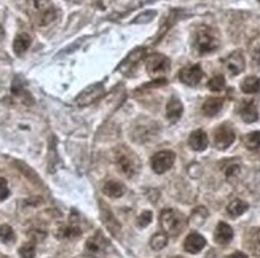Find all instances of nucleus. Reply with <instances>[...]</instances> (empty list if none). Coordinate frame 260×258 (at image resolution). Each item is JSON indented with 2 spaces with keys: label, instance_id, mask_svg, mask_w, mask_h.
I'll return each instance as SVG.
<instances>
[{
  "label": "nucleus",
  "instance_id": "obj_1",
  "mask_svg": "<svg viewBox=\"0 0 260 258\" xmlns=\"http://www.w3.org/2000/svg\"><path fill=\"white\" fill-rule=\"evenodd\" d=\"M160 225L163 231L171 236L181 234V231L187 225V220L181 212H177L174 209H165L160 214Z\"/></svg>",
  "mask_w": 260,
  "mask_h": 258
},
{
  "label": "nucleus",
  "instance_id": "obj_2",
  "mask_svg": "<svg viewBox=\"0 0 260 258\" xmlns=\"http://www.w3.org/2000/svg\"><path fill=\"white\" fill-rule=\"evenodd\" d=\"M193 46L198 54H208L217 50L219 46V37L217 33L211 29V27L203 26L196 31L195 33V40H193Z\"/></svg>",
  "mask_w": 260,
  "mask_h": 258
},
{
  "label": "nucleus",
  "instance_id": "obj_3",
  "mask_svg": "<svg viewBox=\"0 0 260 258\" xmlns=\"http://www.w3.org/2000/svg\"><path fill=\"white\" fill-rule=\"evenodd\" d=\"M32 18L40 26L50 24L56 19V8L53 6L51 0H32Z\"/></svg>",
  "mask_w": 260,
  "mask_h": 258
},
{
  "label": "nucleus",
  "instance_id": "obj_4",
  "mask_svg": "<svg viewBox=\"0 0 260 258\" xmlns=\"http://www.w3.org/2000/svg\"><path fill=\"white\" fill-rule=\"evenodd\" d=\"M168 70H169V59L166 56L153 53L147 58V72L150 77L156 78L160 75H165Z\"/></svg>",
  "mask_w": 260,
  "mask_h": 258
},
{
  "label": "nucleus",
  "instance_id": "obj_5",
  "mask_svg": "<svg viewBox=\"0 0 260 258\" xmlns=\"http://www.w3.org/2000/svg\"><path fill=\"white\" fill-rule=\"evenodd\" d=\"M236 134L230 125H222L214 131V145L219 150H227V148L235 142Z\"/></svg>",
  "mask_w": 260,
  "mask_h": 258
},
{
  "label": "nucleus",
  "instance_id": "obj_6",
  "mask_svg": "<svg viewBox=\"0 0 260 258\" xmlns=\"http://www.w3.org/2000/svg\"><path fill=\"white\" fill-rule=\"evenodd\" d=\"M176 161V155L169 150H163V152H158L152 156V169L156 172V174H165L166 171H169L171 167H173Z\"/></svg>",
  "mask_w": 260,
  "mask_h": 258
},
{
  "label": "nucleus",
  "instance_id": "obj_7",
  "mask_svg": "<svg viewBox=\"0 0 260 258\" xmlns=\"http://www.w3.org/2000/svg\"><path fill=\"white\" fill-rule=\"evenodd\" d=\"M102 94H104V85L102 83H96V85H91L88 86L85 91H81L77 99H75V104L83 107V105H90L93 102H96Z\"/></svg>",
  "mask_w": 260,
  "mask_h": 258
},
{
  "label": "nucleus",
  "instance_id": "obj_8",
  "mask_svg": "<svg viewBox=\"0 0 260 258\" xmlns=\"http://www.w3.org/2000/svg\"><path fill=\"white\" fill-rule=\"evenodd\" d=\"M203 77H204V72L201 69V65H198V64L184 67L179 72V80L188 86H196L203 80Z\"/></svg>",
  "mask_w": 260,
  "mask_h": 258
},
{
  "label": "nucleus",
  "instance_id": "obj_9",
  "mask_svg": "<svg viewBox=\"0 0 260 258\" xmlns=\"http://www.w3.org/2000/svg\"><path fill=\"white\" fill-rule=\"evenodd\" d=\"M117 162H118V167H120V171L128 175V177H133V175L136 174V171H138V162L134 161L133 158V155L129 153L128 150H123L121 153H118L117 156Z\"/></svg>",
  "mask_w": 260,
  "mask_h": 258
},
{
  "label": "nucleus",
  "instance_id": "obj_10",
  "mask_svg": "<svg viewBox=\"0 0 260 258\" xmlns=\"http://www.w3.org/2000/svg\"><path fill=\"white\" fill-rule=\"evenodd\" d=\"M106 249V239L101 234H94L91 239H88L85 252L88 258H99V255Z\"/></svg>",
  "mask_w": 260,
  "mask_h": 258
},
{
  "label": "nucleus",
  "instance_id": "obj_11",
  "mask_svg": "<svg viewBox=\"0 0 260 258\" xmlns=\"http://www.w3.org/2000/svg\"><path fill=\"white\" fill-rule=\"evenodd\" d=\"M225 67L230 75H239L244 70V56L239 51L230 53V56L225 59Z\"/></svg>",
  "mask_w": 260,
  "mask_h": 258
},
{
  "label": "nucleus",
  "instance_id": "obj_12",
  "mask_svg": "<svg viewBox=\"0 0 260 258\" xmlns=\"http://www.w3.org/2000/svg\"><path fill=\"white\" fill-rule=\"evenodd\" d=\"M204 246H206V239L198 233H190L187 236V239L184 241V249L188 254H200L204 249Z\"/></svg>",
  "mask_w": 260,
  "mask_h": 258
},
{
  "label": "nucleus",
  "instance_id": "obj_13",
  "mask_svg": "<svg viewBox=\"0 0 260 258\" xmlns=\"http://www.w3.org/2000/svg\"><path fill=\"white\" fill-rule=\"evenodd\" d=\"M239 115H241L243 121H246V123H256L259 120V110L256 107V102L243 100L241 105H239Z\"/></svg>",
  "mask_w": 260,
  "mask_h": 258
},
{
  "label": "nucleus",
  "instance_id": "obj_14",
  "mask_svg": "<svg viewBox=\"0 0 260 258\" xmlns=\"http://www.w3.org/2000/svg\"><path fill=\"white\" fill-rule=\"evenodd\" d=\"M188 145L193 148L195 152H203L208 148V135L203 129H196L190 134L188 137Z\"/></svg>",
  "mask_w": 260,
  "mask_h": 258
},
{
  "label": "nucleus",
  "instance_id": "obj_15",
  "mask_svg": "<svg viewBox=\"0 0 260 258\" xmlns=\"http://www.w3.org/2000/svg\"><path fill=\"white\" fill-rule=\"evenodd\" d=\"M184 113V105L182 102L177 97H171L169 102L166 105V117L171 123H176V121H179V118L182 117Z\"/></svg>",
  "mask_w": 260,
  "mask_h": 258
},
{
  "label": "nucleus",
  "instance_id": "obj_16",
  "mask_svg": "<svg viewBox=\"0 0 260 258\" xmlns=\"http://www.w3.org/2000/svg\"><path fill=\"white\" fill-rule=\"evenodd\" d=\"M216 241L221 246H227V244L233 239V229H231L230 225H227L225 222H221L216 228Z\"/></svg>",
  "mask_w": 260,
  "mask_h": 258
},
{
  "label": "nucleus",
  "instance_id": "obj_17",
  "mask_svg": "<svg viewBox=\"0 0 260 258\" xmlns=\"http://www.w3.org/2000/svg\"><path fill=\"white\" fill-rule=\"evenodd\" d=\"M222 107H223V99L211 97L203 104V113L208 115V117H214V115H217L222 110Z\"/></svg>",
  "mask_w": 260,
  "mask_h": 258
},
{
  "label": "nucleus",
  "instance_id": "obj_18",
  "mask_svg": "<svg viewBox=\"0 0 260 258\" xmlns=\"http://www.w3.org/2000/svg\"><path fill=\"white\" fill-rule=\"evenodd\" d=\"M144 54H146V48H138V50L131 51V53H129V56L121 63L120 70L125 72L126 69H131V67H134L144 58Z\"/></svg>",
  "mask_w": 260,
  "mask_h": 258
},
{
  "label": "nucleus",
  "instance_id": "obj_19",
  "mask_svg": "<svg viewBox=\"0 0 260 258\" xmlns=\"http://www.w3.org/2000/svg\"><path fill=\"white\" fill-rule=\"evenodd\" d=\"M104 193L111 198H120V196L125 194V187L118 180H109L104 185Z\"/></svg>",
  "mask_w": 260,
  "mask_h": 258
},
{
  "label": "nucleus",
  "instance_id": "obj_20",
  "mask_svg": "<svg viewBox=\"0 0 260 258\" xmlns=\"http://www.w3.org/2000/svg\"><path fill=\"white\" fill-rule=\"evenodd\" d=\"M31 37L27 35V33H19V35L15 38V42H13V50H15L16 54H19L21 56L23 53H26L27 50H29L31 46Z\"/></svg>",
  "mask_w": 260,
  "mask_h": 258
},
{
  "label": "nucleus",
  "instance_id": "obj_21",
  "mask_svg": "<svg viewBox=\"0 0 260 258\" xmlns=\"http://www.w3.org/2000/svg\"><path fill=\"white\" fill-rule=\"evenodd\" d=\"M241 90L246 94H256L260 93V78L257 77H248L243 80L241 83Z\"/></svg>",
  "mask_w": 260,
  "mask_h": 258
},
{
  "label": "nucleus",
  "instance_id": "obj_22",
  "mask_svg": "<svg viewBox=\"0 0 260 258\" xmlns=\"http://www.w3.org/2000/svg\"><path fill=\"white\" fill-rule=\"evenodd\" d=\"M246 210H248V202H244L243 199H235L231 201L228 207H227V212L231 215V217H239L243 215Z\"/></svg>",
  "mask_w": 260,
  "mask_h": 258
},
{
  "label": "nucleus",
  "instance_id": "obj_23",
  "mask_svg": "<svg viewBox=\"0 0 260 258\" xmlns=\"http://www.w3.org/2000/svg\"><path fill=\"white\" fill-rule=\"evenodd\" d=\"M246 147H248L251 152H260V132L259 131H254L246 135Z\"/></svg>",
  "mask_w": 260,
  "mask_h": 258
},
{
  "label": "nucleus",
  "instance_id": "obj_24",
  "mask_svg": "<svg viewBox=\"0 0 260 258\" xmlns=\"http://www.w3.org/2000/svg\"><path fill=\"white\" fill-rule=\"evenodd\" d=\"M168 244V234L166 233H156L153 234V237L150 239V247L153 250H161L165 249Z\"/></svg>",
  "mask_w": 260,
  "mask_h": 258
},
{
  "label": "nucleus",
  "instance_id": "obj_25",
  "mask_svg": "<svg viewBox=\"0 0 260 258\" xmlns=\"http://www.w3.org/2000/svg\"><path fill=\"white\" fill-rule=\"evenodd\" d=\"M0 241L5 244H10L15 241V231L10 225H2L0 226Z\"/></svg>",
  "mask_w": 260,
  "mask_h": 258
},
{
  "label": "nucleus",
  "instance_id": "obj_26",
  "mask_svg": "<svg viewBox=\"0 0 260 258\" xmlns=\"http://www.w3.org/2000/svg\"><path fill=\"white\" fill-rule=\"evenodd\" d=\"M208 88L211 91H214V93H221L223 88H225V78L222 75H216L209 80V83H208Z\"/></svg>",
  "mask_w": 260,
  "mask_h": 258
},
{
  "label": "nucleus",
  "instance_id": "obj_27",
  "mask_svg": "<svg viewBox=\"0 0 260 258\" xmlns=\"http://www.w3.org/2000/svg\"><path fill=\"white\" fill-rule=\"evenodd\" d=\"M80 228L78 226H74V225H71V226H63L59 229V233H58V236L59 237H77V236H80Z\"/></svg>",
  "mask_w": 260,
  "mask_h": 258
},
{
  "label": "nucleus",
  "instance_id": "obj_28",
  "mask_svg": "<svg viewBox=\"0 0 260 258\" xmlns=\"http://www.w3.org/2000/svg\"><path fill=\"white\" fill-rule=\"evenodd\" d=\"M249 246H251L252 252L257 254V255H260V228H257V229H254V231H252Z\"/></svg>",
  "mask_w": 260,
  "mask_h": 258
},
{
  "label": "nucleus",
  "instance_id": "obj_29",
  "mask_svg": "<svg viewBox=\"0 0 260 258\" xmlns=\"http://www.w3.org/2000/svg\"><path fill=\"white\" fill-rule=\"evenodd\" d=\"M249 48H251L252 61H254L257 65H260V37H257V38L252 40V43H251Z\"/></svg>",
  "mask_w": 260,
  "mask_h": 258
},
{
  "label": "nucleus",
  "instance_id": "obj_30",
  "mask_svg": "<svg viewBox=\"0 0 260 258\" xmlns=\"http://www.w3.org/2000/svg\"><path fill=\"white\" fill-rule=\"evenodd\" d=\"M155 15H156V13H155L153 10H150V11H144V13H141L139 16H136V18L133 19V23H134V24L150 23V21H152V19L155 18Z\"/></svg>",
  "mask_w": 260,
  "mask_h": 258
},
{
  "label": "nucleus",
  "instance_id": "obj_31",
  "mask_svg": "<svg viewBox=\"0 0 260 258\" xmlns=\"http://www.w3.org/2000/svg\"><path fill=\"white\" fill-rule=\"evenodd\" d=\"M19 255L21 258H34L36 257V246L32 242H27L24 246L19 249Z\"/></svg>",
  "mask_w": 260,
  "mask_h": 258
},
{
  "label": "nucleus",
  "instance_id": "obj_32",
  "mask_svg": "<svg viewBox=\"0 0 260 258\" xmlns=\"http://www.w3.org/2000/svg\"><path fill=\"white\" fill-rule=\"evenodd\" d=\"M150 222H152V212L150 210H146V212H142L139 215V219H138V226L141 228H146L150 225Z\"/></svg>",
  "mask_w": 260,
  "mask_h": 258
},
{
  "label": "nucleus",
  "instance_id": "obj_33",
  "mask_svg": "<svg viewBox=\"0 0 260 258\" xmlns=\"http://www.w3.org/2000/svg\"><path fill=\"white\" fill-rule=\"evenodd\" d=\"M10 196V190H8V183L3 177H0V201H5Z\"/></svg>",
  "mask_w": 260,
  "mask_h": 258
},
{
  "label": "nucleus",
  "instance_id": "obj_34",
  "mask_svg": "<svg viewBox=\"0 0 260 258\" xmlns=\"http://www.w3.org/2000/svg\"><path fill=\"white\" fill-rule=\"evenodd\" d=\"M228 258H248V255L243 254V252H235V254L228 255Z\"/></svg>",
  "mask_w": 260,
  "mask_h": 258
},
{
  "label": "nucleus",
  "instance_id": "obj_35",
  "mask_svg": "<svg viewBox=\"0 0 260 258\" xmlns=\"http://www.w3.org/2000/svg\"><path fill=\"white\" fill-rule=\"evenodd\" d=\"M2 38H3V29L0 27V40H2Z\"/></svg>",
  "mask_w": 260,
  "mask_h": 258
},
{
  "label": "nucleus",
  "instance_id": "obj_36",
  "mask_svg": "<svg viewBox=\"0 0 260 258\" xmlns=\"http://www.w3.org/2000/svg\"><path fill=\"white\" fill-rule=\"evenodd\" d=\"M173 258H182V257H173Z\"/></svg>",
  "mask_w": 260,
  "mask_h": 258
},
{
  "label": "nucleus",
  "instance_id": "obj_37",
  "mask_svg": "<svg viewBox=\"0 0 260 258\" xmlns=\"http://www.w3.org/2000/svg\"><path fill=\"white\" fill-rule=\"evenodd\" d=\"M259 2H260V0H259Z\"/></svg>",
  "mask_w": 260,
  "mask_h": 258
}]
</instances>
